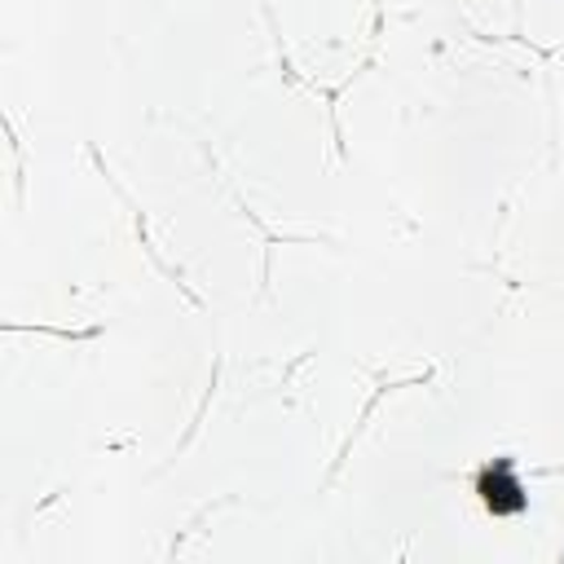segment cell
Wrapping results in <instances>:
<instances>
[{
  "label": "cell",
  "mask_w": 564,
  "mask_h": 564,
  "mask_svg": "<svg viewBox=\"0 0 564 564\" xmlns=\"http://www.w3.org/2000/svg\"><path fill=\"white\" fill-rule=\"evenodd\" d=\"M480 498H485V507H489L494 516H516V511H524V485L516 480V467H511L507 458H498V463H489V467L480 471Z\"/></svg>",
  "instance_id": "obj_1"
}]
</instances>
